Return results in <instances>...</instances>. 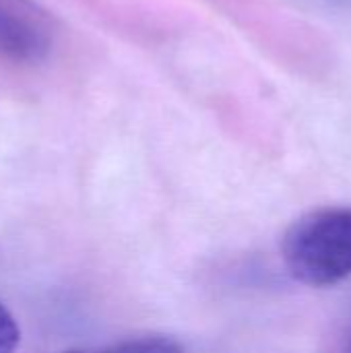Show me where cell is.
I'll return each mask as SVG.
<instances>
[{
  "instance_id": "3",
  "label": "cell",
  "mask_w": 351,
  "mask_h": 353,
  "mask_svg": "<svg viewBox=\"0 0 351 353\" xmlns=\"http://www.w3.org/2000/svg\"><path fill=\"white\" fill-rule=\"evenodd\" d=\"M64 353H184V350L172 337L145 335V337L124 339V341H118V343H112V345H106V347H97V350H81V352Z\"/></svg>"
},
{
  "instance_id": "1",
  "label": "cell",
  "mask_w": 351,
  "mask_h": 353,
  "mask_svg": "<svg viewBox=\"0 0 351 353\" xmlns=\"http://www.w3.org/2000/svg\"><path fill=\"white\" fill-rule=\"evenodd\" d=\"M290 275L310 288L351 277V207H323L296 219L281 240Z\"/></svg>"
},
{
  "instance_id": "2",
  "label": "cell",
  "mask_w": 351,
  "mask_h": 353,
  "mask_svg": "<svg viewBox=\"0 0 351 353\" xmlns=\"http://www.w3.org/2000/svg\"><path fill=\"white\" fill-rule=\"evenodd\" d=\"M54 46V25L33 0H0V60L14 66L43 62Z\"/></svg>"
},
{
  "instance_id": "5",
  "label": "cell",
  "mask_w": 351,
  "mask_h": 353,
  "mask_svg": "<svg viewBox=\"0 0 351 353\" xmlns=\"http://www.w3.org/2000/svg\"><path fill=\"white\" fill-rule=\"evenodd\" d=\"M335 353H351V319L343 325V329L337 337Z\"/></svg>"
},
{
  "instance_id": "4",
  "label": "cell",
  "mask_w": 351,
  "mask_h": 353,
  "mask_svg": "<svg viewBox=\"0 0 351 353\" xmlns=\"http://www.w3.org/2000/svg\"><path fill=\"white\" fill-rule=\"evenodd\" d=\"M19 343V327L6 306L0 302V353H12Z\"/></svg>"
}]
</instances>
